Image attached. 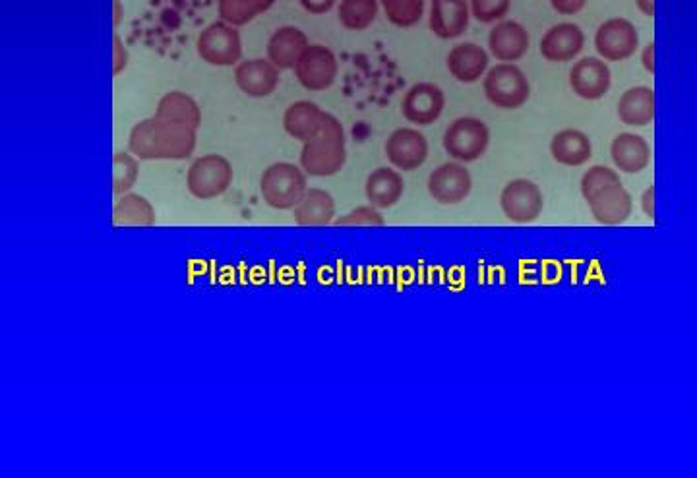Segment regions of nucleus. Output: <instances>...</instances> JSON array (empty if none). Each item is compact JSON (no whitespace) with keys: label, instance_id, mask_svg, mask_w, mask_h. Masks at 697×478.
Returning <instances> with one entry per match:
<instances>
[{"label":"nucleus","instance_id":"1","mask_svg":"<svg viewBox=\"0 0 697 478\" xmlns=\"http://www.w3.org/2000/svg\"><path fill=\"white\" fill-rule=\"evenodd\" d=\"M196 130L190 124L153 115L134 124L128 136V151L140 161H184L196 150Z\"/></svg>","mask_w":697,"mask_h":478},{"label":"nucleus","instance_id":"2","mask_svg":"<svg viewBox=\"0 0 697 478\" xmlns=\"http://www.w3.org/2000/svg\"><path fill=\"white\" fill-rule=\"evenodd\" d=\"M347 163V140L343 124L332 113H326L322 130L301 150V167L308 177H334Z\"/></svg>","mask_w":697,"mask_h":478},{"label":"nucleus","instance_id":"3","mask_svg":"<svg viewBox=\"0 0 697 478\" xmlns=\"http://www.w3.org/2000/svg\"><path fill=\"white\" fill-rule=\"evenodd\" d=\"M308 190V175L301 165L279 161L270 165L260 179V194L272 210H295Z\"/></svg>","mask_w":697,"mask_h":478},{"label":"nucleus","instance_id":"4","mask_svg":"<svg viewBox=\"0 0 697 478\" xmlns=\"http://www.w3.org/2000/svg\"><path fill=\"white\" fill-rule=\"evenodd\" d=\"M483 91L490 105L514 111L529 101L531 84L516 62H500L488 68L483 78Z\"/></svg>","mask_w":697,"mask_h":478},{"label":"nucleus","instance_id":"5","mask_svg":"<svg viewBox=\"0 0 697 478\" xmlns=\"http://www.w3.org/2000/svg\"><path fill=\"white\" fill-rule=\"evenodd\" d=\"M233 179H235V171L231 161L223 155L208 153L198 157L190 165L186 173V186L194 198L213 200L223 196L229 190Z\"/></svg>","mask_w":697,"mask_h":478},{"label":"nucleus","instance_id":"6","mask_svg":"<svg viewBox=\"0 0 697 478\" xmlns=\"http://www.w3.org/2000/svg\"><path fill=\"white\" fill-rule=\"evenodd\" d=\"M444 150L459 163H473L485 155L490 146V130L485 120L475 117L455 119L444 132Z\"/></svg>","mask_w":697,"mask_h":478},{"label":"nucleus","instance_id":"7","mask_svg":"<svg viewBox=\"0 0 697 478\" xmlns=\"http://www.w3.org/2000/svg\"><path fill=\"white\" fill-rule=\"evenodd\" d=\"M198 57L210 66L227 68L239 64L243 59L241 33L227 22H213L196 39Z\"/></svg>","mask_w":697,"mask_h":478},{"label":"nucleus","instance_id":"8","mask_svg":"<svg viewBox=\"0 0 697 478\" xmlns=\"http://www.w3.org/2000/svg\"><path fill=\"white\" fill-rule=\"evenodd\" d=\"M500 208L508 221L516 225H527L541 217V213L545 210V194L541 186L533 180H510L502 188Z\"/></svg>","mask_w":697,"mask_h":478},{"label":"nucleus","instance_id":"9","mask_svg":"<svg viewBox=\"0 0 697 478\" xmlns=\"http://www.w3.org/2000/svg\"><path fill=\"white\" fill-rule=\"evenodd\" d=\"M339 74V62L334 51L326 45H308L303 57L295 66V76L304 90H330Z\"/></svg>","mask_w":697,"mask_h":478},{"label":"nucleus","instance_id":"10","mask_svg":"<svg viewBox=\"0 0 697 478\" xmlns=\"http://www.w3.org/2000/svg\"><path fill=\"white\" fill-rule=\"evenodd\" d=\"M595 49L608 62L632 59L639 49L637 28L626 18L605 20L595 31Z\"/></svg>","mask_w":697,"mask_h":478},{"label":"nucleus","instance_id":"11","mask_svg":"<svg viewBox=\"0 0 697 478\" xmlns=\"http://www.w3.org/2000/svg\"><path fill=\"white\" fill-rule=\"evenodd\" d=\"M426 186L434 202L442 206H457L469 198L473 190V177L465 163L448 161L430 173Z\"/></svg>","mask_w":697,"mask_h":478},{"label":"nucleus","instance_id":"12","mask_svg":"<svg viewBox=\"0 0 697 478\" xmlns=\"http://www.w3.org/2000/svg\"><path fill=\"white\" fill-rule=\"evenodd\" d=\"M446 109V95L432 82H419L403 95L401 115L417 126H430L442 117Z\"/></svg>","mask_w":697,"mask_h":478},{"label":"nucleus","instance_id":"13","mask_svg":"<svg viewBox=\"0 0 697 478\" xmlns=\"http://www.w3.org/2000/svg\"><path fill=\"white\" fill-rule=\"evenodd\" d=\"M386 157L392 167L403 173L421 169L428 159V142L417 128H397L386 140Z\"/></svg>","mask_w":697,"mask_h":478},{"label":"nucleus","instance_id":"14","mask_svg":"<svg viewBox=\"0 0 697 478\" xmlns=\"http://www.w3.org/2000/svg\"><path fill=\"white\" fill-rule=\"evenodd\" d=\"M612 86L610 66L597 57H583L577 60L570 70V88L579 99L599 101L607 95Z\"/></svg>","mask_w":697,"mask_h":478},{"label":"nucleus","instance_id":"15","mask_svg":"<svg viewBox=\"0 0 697 478\" xmlns=\"http://www.w3.org/2000/svg\"><path fill=\"white\" fill-rule=\"evenodd\" d=\"M469 0H432L428 26L430 31L444 41L461 37L471 22Z\"/></svg>","mask_w":697,"mask_h":478},{"label":"nucleus","instance_id":"16","mask_svg":"<svg viewBox=\"0 0 697 478\" xmlns=\"http://www.w3.org/2000/svg\"><path fill=\"white\" fill-rule=\"evenodd\" d=\"M531 37L516 20H502L488 33V51L498 62H517L529 53Z\"/></svg>","mask_w":697,"mask_h":478},{"label":"nucleus","instance_id":"17","mask_svg":"<svg viewBox=\"0 0 697 478\" xmlns=\"http://www.w3.org/2000/svg\"><path fill=\"white\" fill-rule=\"evenodd\" d=\"M585 47V33L574 22H560L548 28L539 51L548 62H572Z\"/></svg>","mask_w":697,"mask_h":478},{"label":"nucleus","instance_id":"18","mask_svg":"<svg viewBox=\"0 0 697 478\" xmlns=\"http://www.w3.org/2000/svg\"><path fill=\"white\" fill-rule=\"evenodd\" d=\"M279 72L281 70L270 59L243 60L235 68V82L244 95L262 99L277 90Z\"/></svg>","mask_w":697,"mask_h":478},{"label":"nucleus","instance_id":"19","mask_svg":"<svg viewBox=\"0 0 697 478\" xmlns=\"http://www.w3.org/2000/svg\"><path fill=\"white\" fill-rule=\"evenodd\" d=\"M610 157L616 171L626 175H639L651 163V146L639 134L622 132L614 136L610 144Z\"/></svg>","mask_w":697,"mask_h":478},{"label":"nucleus","instance_id":"20","mask_svg":"<svg viewBox=\"0 0 697 478\" xmlns=\"http://www.w3.org/2000/svg\"><path fill=\"white\" fill-rule=\"evenodd\" d=\"M490 57L477 43H459L446 57L448 72L459 84H477L488 72Z\"/></svg>","mask_w":697,"mask_h":478},{"label":"nucleus","instance_id":"21","mask_svg":"<svg viewBox=\"0 0 697 478\" xmlns=\"http://www.w3.org/2000/svg\"><path fill=\"white\" fill-rule=\"evenodd\" d=\"M589 208L597 223L614 227L628 221V217L634 211V198L622 182H616L608 186L607 190H603L595 200H591Z\"/></svg>","mask_w":697,"mask_h":478},{"label":"nucleus","instance_id":"22","mask_svg":"<svg viewBox=\"0 0 697 478\" xmlns=\"http://www.w3.org/2000/svg\"><path fill=\"white\" fill-rule=\"evenodd\" d=\"M405 192V180L399 171L392 167H378L374 169L364 184V194L370 206L378 210H390L397 206V202L403 198Z\"/></svg>","mask_w":697,"mask_h":478},{"label":"nucleus","instance_id":"23","mask_svg":"<svg viewBox=\"0 0 697 478\" xmlns=\"http://www.w3.org/2000/svg\"><path fill=\"white\" fill-rule=\"evenodd\" d=\"M550 155L564 167H583L593 157V144L583 130L564 128L552 136Z\"/></svg>","mask_w":697,"mask_h":478},{"label":"nucleus","instance_id":"24","mask_svg":"<svg viewBox=\"0 0 697 478\" xmlns=\"http://www.w3.org/2000/svg\"><path fill=\"white\" fill-rule=\"evenodd\" d=\"M308 45L310 43L303 30L295 26H283L273 31L266 51L268 59L272 60L279 70H295Z\"/></svg>","mask_w":697,"mask_h":478},{"label":"nucleus","instance_id":"25","mask_svg":"<svg viewBox=\"0 0 697 478\" xmlns=\"http://www.w3.org/2000/svg\"><path fill=\"white\" fill-rule=\"evenodd\" d=\"M616 115L622 124L643 128L655 120V91L649 86H634L624 91L616 105Z\"/></svg>","mask_w":697,"mask_h":478},{"label":"nucleus","instance_id":"26","mask_svg":"<svg viewBox=\"0 0 697 478\" xmlns=\"http://www.w3.org/2000/svg\"><path fill=\"white\" fill-rule=\"evenodd\" d=\"M326 113L312 101H295L283 115L285 132L299 142H310L322 130Z\"/></svg>","mask_w":697,"mask_h":478},{"label":"nucleus","instance_id":"27","mask_svg":"<svg viewBox=\"0 0 697 478\" xmlns=\"http://www.w3.org/2000/svg\"><path fill=\"white\" fill-rule=\"evenodd\" d=\"M299 227H324L335 221L334 196L322 188H308L303 200L293 210Z\"/></svg>","mask_w":697,"mask_h":478},{"label":"nucleus","instance_id":"28","mask_svg":"<svg viewBox=\"0 0 697 478\" xmlns=\"http://www.w3.org/2000/svg\"><path fill=\"white\" fill-rule=\"evenodd\" d=\"M157 223V213L152 202L140 194L126 192L113 206V225L117 227H152Z\"/></svg>","mask_w":697,"mask_h":478},{"label":"nucleus","instance_id":"29","mask_svg":"<svg viewBox=\"0 0 697 478\" xmlns=\"http://www.w3.org/2000/svg\"><path fill=\"white\" fill-rule=\"evenodd\" d=\"M155 117L173 122L190 124L194 128H200L202 124V109L196 103L194 97H190L184 91H169L165 93L155 109Z\"/></svg>","mask_w":697,"mask_h":478},{"label":"nucleus","instance_id":"30","mask_svg":"<svg viewBox=\"0 0 697 478\" xmlns=\"http://www.w3.org/2000/svg\"><path fill=\"white\" fill-rule=\"evenodd\" d=\"M380 12V0H341L337 8L339 24L349 31L368 30Z\"/></svg>","mask_w":697,"mask_h":478},{"label":"nucleus","instance_id":"31","mask_svg":"<svg viewBox=\"0 0 697 478\" xmlns=\"http://www.w3.org/2000/svg\"><path fill=\"white\" fill-rule=\"evenodd\" d=\"M275 0H217L219 18L235 28H243L268 12Z\"/></svg>","mask_w":697,"mask_h":478},{"label":"nucleus","instance_id":"32","mask_svg":"<svg viewBox=\"0 0 697 478\" xmlns=\"http://www.w3.org/2000/svg\"><path fill=\"white\" fill-rule=\"evenodd\" d=\"M426 0H380V6L395 28H413L425 16Z\"/></svg>","mask_w":697,"mask_h":478},{"label":"nucleus","instance_id":"33","mask_svg":"<svg viewBox=\"0 0 697 478\" xmlns=\"http://www.w3.org/2000/svg\"><path fill=\"white\" fill-rule=\"evenodd\" d=\"M140 177V159L130 151L113 155V194L122 196L134 188Z\"/></svg>","mask_w":697,"mask_h":478},{"label":"nucleus","instance_id":"34","mask_svg":"<svg viewBox=\"0 0 697 478\" xmlns=\"http://www.w3.org/2000/svg\"><path fill=\"white\" fill-rule=\"evenodd\" d=\"M622 182L618 171L610 169L607 165H593L589 167V171L583 173L579 188H581V196L585 198V202L589 204L591 200H595L603 190H607L608 186Z\"/></svg>","mask_w":697,"mask_h":478},{"label":"nucleus","instance_id":"35","mask_svg":"<svg viewBox=\"0 0 697 478\" xmlns=\"http://www.w3.org/2000/svg\"><path fill=\"white\" fill-rule=\"evenodd\" d=\"M471 16L481 24H498L506 20L512 0H469Z\"/></svg>","mask_w":697,"mask_h":478},{"label":"nucleus","instance_id":"36","mask_svg":"<svg viewBox=\"0 0 697 478\" xmlns=\"http://www.w3.org/2000/svg\"><path fill=\"white\" fill-rule=\"evenodd\" d=\"M337 227H382L386 225V219L382 217V213L378 208L374 206H359L355 210L341 215V217H335L334 221Z\"/></svg>","mask_w":697,"mask_h":478},{"label":"nucleus","instance_id":"37","mask_svg":"<svg viewBox=\"0 0 697 478\" xmlns=\"http://www.w3.org/2000/svg\"><path fill=\"white\" fill-rule=\"evenodd\" d=\"M128 66V51L119 33H113V74L119 76Z\"/></svg>","mask_w":697,"mask_h":478},{"label":"nucleus","instance_id":"38","mask_svg":"<svg viewBox=\"0 0 697 478\" xmlns=\"http://www.w3.org/2000/svg\"><path fill=\"white\" fill-rule=\"evenodd\" d=\"M550 6L560 16H576L587 6V0H550Z\"/></svg>","mask_w":697,"mask_h":478},{"label":"nucleus","instance_id":"39","mask_svg":"<svg viewBox=\"0 0 697 478\" xmlns=\"http://www.w3.org/2000/svg\"><path fill=\"white\" fill-rule=\"evenodd\" d=\"M299 2H301V6L308 14L322 16V14H328L334 8L337 0H299Z\"/></svg>","mask_w":697,"mask_h":478},{"label":"nucleus","instance_id":"40","mask_svg":"<svg viewBox=\"0 0 697 478\" xmlns=\"http://www.w3.org/2000/svg\"><path fill=\"white\" fill-rule=\"evenodd\" d=\"M639 204H641V211L645 213V217L655 219V184H651L643 190Z\"/></svg>","mask_w":697,"mask_h":478},{"label":"nucleus","instance_id":"41","mask_svg":"<svg viewBox=\"0 0 697 478\" xmlns=\"http://www.w3.org/2000/svg\"><path fill=\"white\" fill-rule=\"evenodd\" d=\"M641 66L645 72L655 74V41H649L641 51Z\"/></svg>","mask_w":697,"mask_h":478},{"label":"nucleus","instance_id":"42","mask_svg":"<svg viewBox=\"0 0 697 478\" xmlns=\"http://www.w3.org/2000/svg\"><path fill=\"white\" fill-rule=\"evenodd\" d=\"M636 6L645 18H655V0H636Z\"/></svg>","mask_w":697,"mask_h":478},{"label":"nucleus","instance_id":"43","mask_svg":"<svg viewBox=\"0 0 697 478\" xmlns=\"http://www.w3.org/2000/svg\"><path fill=\"white\" fill-rule=\"evenodd\" d=\"M122 18H124V6L122 0H113V26L119 28Z\"/></svg>","mask_w":697,"mask_h":478}]
</instances>
